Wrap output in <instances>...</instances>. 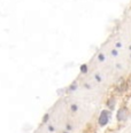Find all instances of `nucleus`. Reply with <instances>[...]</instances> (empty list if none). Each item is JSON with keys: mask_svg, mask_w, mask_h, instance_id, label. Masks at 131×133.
I'll return each mask as SVG.
<instances>
[{"mask_svg": "<svg viewBox=\"0 0 131 133\" xmlns=\"http://www.w3.org/2000/svg\"><path fill=\"white\" fill-rule=\"evenodd\" d=\"M108 120H109V115H108V111L102 110L101 114H100V116H99V125H100V126H105V125L108 123Z\"/></svg>", "mask_w": 131, "mask_h": 133, "instance_id": "obj_1", "label": "nucleus"}, {"mask_svg": "<svg viewBox=\"0 0 131 133\" xmlns=\"http://www.w3.org/2000/svg\"><path fill=\"white\" fill-rule=\"evenodd\" d=\"M99 60L103 61V55H102V54H101V55H99Z\"/></svg>", "mask_w": 131, "mask_h": 133, "instance_id": "obj_2", "label": "nucleus"}]
</instances>
